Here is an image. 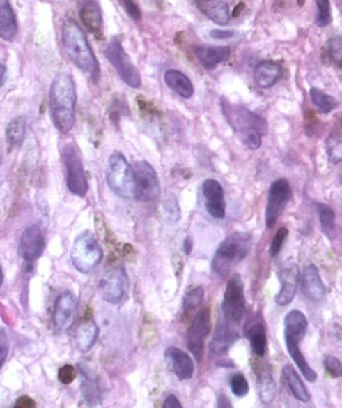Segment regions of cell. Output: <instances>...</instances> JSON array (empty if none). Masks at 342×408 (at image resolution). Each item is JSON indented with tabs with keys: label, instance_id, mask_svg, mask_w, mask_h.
Here are the masks:
<instances>
[{
	"label": "cell",
	"instance_id": "6da1fadb",
	"mask_svg": "<svg viewBox=\"0 0 342 408\" xmlns=\"http://www.w3.org/2000/svg\"><path fill=\"white\" fill-rule=\"evenodd\" d=\"M77 88L72 77L61 73L54 77L50 86V112L54 126L61 133H68L75 123Z\"/></svg>",
	"mask_w": 342,
	"mask_h": 408
},
{
	"label": "cell",
	"instance_id": "7a4b0ae2",
	"mask_svg": "<svg viewBox=\"0 0 342 408\" xmlns=\"http://www.w3.org/2000/svg\"><path fill=\"white\" fill-rule=\"evenodd\" d=\"M63 44L68 59L92 80L100 78V63H98L88 38L82 29L72 20L63 26Z\"/></svg>",
	"mask_w": 342,
	"mask_h": 408
},
{
	"label": "cell",
	"instance_id": "3957f363",
	"mask_svg": "<svg viewBox=\"0 0 342 408\" xmlns=\"http://www.w3.org/2000/svg\"><path fill=\"white\" fill-rule=\"evenodd\" d=\"M224 112L240 141L249 149L258 151L262 146V136L266 133V121L239 105H229V111L224 108Z\"/></svg>",
	"mask_w": 342,
	"mask_h": 408
},
{
	"label": "cell",
	"instance_id": "277c9868",
	"mask_svg": "<svg viewBox=\"0 0 342 408\" xmlns=\"http://www.w3.org/2000/svg\"><path fill=\"white\" fill-rule=\"evenodd\" d=\"M252 243V236L245 232H235L228 236L214 255L212 271L221 278L226 277L233 266L248 257Z\"/></svg>",
	"mask_w": 342,
	"mask_h": 408
},
{
	"label": "cell",
	"instance_id": "5b68a950",
	"mask_svg": "<svg viewBox=\"0 0 342 408\" xmlns=\"http://www.w3.org/2000/svg\"><path fill=\"white\" fill-rule=\"evenodd\" d=\"M107 181L109 189L116 196L122 199H132L136 196L134 170L129 165L127 159L119 152H115L109 158Z\"/></svg>",
	"mask_w": 342,
	"mask_h": 408
},
{
	"label": "cell",
	"instance_id": "8992f818",
	"mask_svg": "<svg viewBox=\"0 0 342 408\" xmlns=\"http://www.w3.org/2000/svg\"><path fill=\"white\" fill-rule=\"evenodd\" d=\"M102 259V250L96 237L91 233H82L77 237L71 248V261L77 271L89 274Z\"/></svg>",
	"mask_w": 342,
	"mask_h": 408
},
{
	"label": "cell",
	"instance_id": "52a82bcc",
	"mask_svg": "<svg viewBox=\"0 0 342 408\" xmlns=\"http://www.w3.org/2000/svg\"><path fill=\"white\" fill-rule=\"evenodd\" d=\"M63 159L67 172V186L75 196L84 197L88 193V181L82 165V158L78 146L74 144H67L63 148Z\"/></svg>",
	"mask_w": 342,
	"mask_h": 408
},
{
	"label": "cell",
	"instance_id": "ba28073f",
	"mask_svg": "<svg viewBox=\"0 0 342 408\" xmlns=\"http://www.w3.org/2000/svg\"><path fill=\"white\" fill-rule=\"evenodd\" d=\"M136 180V199L140 202H156L162 188L155 167L146 160H139L133 166Z\"/></svg>",
	"mask_w": 342,
	"mask_h": 408
},
{
	"label": "cell",
	"instance_id": "9c48e42d",
	"mask_svg": "<svg viewBox=\"0 0 342 408\" xmlns=\"http://www.w3.org/2000/svg\"><path fill=\"white\" fill-rule=\"evenodd\" d=\"M107 59L111 61V64L118 71L119 77L132 88H139L141 85V77L132 63L129 54L125 52L123 45L118 37H114L108 47L105 50Z\"/></svg>",
	"mask_w": 342,
	"mask_h": 408
},
{
	"label": "cell",
	"instance_id": "30bf717a",
	"mask_svg": "<svg viewBox=\"0 0 342 408\" xmlns=\"http://www.w3.org/2000/svg\"><path fill=\"white\" fill-rule=\"evenodd\" d=\"M245 310H247V301H245V294H243V282L239 275H235L229 280L225 289L224 302H222L224 317L228 322L238 324L242 321V317L245 316Z\"/></svg>",
	"mask_w": 342,
	"mask_h": 408
},
{
	"label": "cell",
	"instance_id": "8fae6325",
	"mask_svg": "<svg viewBox=\"0 0 342 408\" xmlns=\"http://www.w3.org/2000/svg\"><path fill=\"white\" fill-rule=\"evenodd\" d=\"M291 186L287 179H277L274 180L270 189H269V197L265 211V220L266 227L272 229V227L277 222L279 217L283 214L288 200L291 199Z\"/></svg>",
	"mask_w": 342,
	"mask_h": 408
},
{
	"label": "cell",
	"instance_id": "7c38bea8",
	"mask_svg": "<svg viewBox=\"0 0 342 408\" xmlns=\"http://www.w3.org/2000/svg\"><path fill=\"white\" fill-rule=\"evenodd\" d=\"M129 289V280L122 266H112L108 269L100 281V292L102 298L112 305L123 301Z\"/></svg>",
	"mask_w": 342,
	"mask_h": 408
},
{
	"label": "cell",
	"instance_id": "4fadbf2b",
	"mask_svg": "<svg viewBox=\"0 0 342 408\" xmlns=\"http://www.w3.org/2000/svg\"><path fill=\"white\" fill-rule=\"evenodd\" d=\"M211 329V319H210V309H203L197 313V316L192 319V324L187 332V346L192 356L199 361L203 360L204 356V346L205 339Z\"/></svg>",
	"mask_w": 342,
	"mask_h": 408
},
{
	"label": "cell",
	"instance_id": "5bb4252c",
	"mask_svg": "<svg viewBox=\"0 0 342 408\" xmlns=\"http://www.w3.org/2000/svg\"><path fill=\"white\" fill-rule=\"evenodd\" d=\"M77 308L78 301L72 292H64L57 298L53 310V329L56 333L65 332L72 325Z\"/></svg>",
	"mask_w": 342,
	"mask_h": 408
},
{
	"label": "cell",
	"instance_id": "9a60e30c",
	"mask_svg": "<svg viewBox=\"0 0 342 408\" xmlns=\"http://www.w3.org/2000/svg\"><path fill=\"white\" fill-rule=\"evenodd\" d=\"M44 233L38 224L29 225L23 232L19 241V255L27 261L33 262L38 259L44 251Z\"/></svg>",
	"mask_w": 342,
	"mask_h": 408
},
{
	"label": "cell",
	"instance_id": "2e32d148",
	"mask_svg": "<svg viewBox=\"0 0 342 408\" xmlns=\"http://www.w3.org/2000/svg\"><path fill=\"white\" fill-rule=\"evenodd\" d=\"M203 195L205 197V207L211 217L222 220L226 216V202L222 185L215 179H207L203 185Z\"/></svg>",
	"mask_w": 342,
	"mask_h": 408
},
{
	"label": "cell",
	"instance_id": "e0dca14e",
	"mask_svg": "<svg viewBox=\"0 0 342 408\" xmlns=\"http://www.w3.org/2000/svg\"><path fill=\"white\" fill-rule=\"evenodd\" d=\"M309 329V321L303 312L290 310L284 317V342L286 347L300 346Z\"/></svg>",
	"mask_w": 342,
	"mask_h": 408
},
{
	"label": "cell",
	"instance_id": "ac0fdd59",
	"mask_svg": "<svg viewBox=\"0 0 342 408\" xmlns=\"http://www.w3.org/2000/svg\"><path fill=\"white\" fill-rule=\"evenodd\" d=\"M299 280H300V275H299V268L296 264H290L280 269L279 272L280 291L274 298L279 306H286L295 299L297 294Z\"/></svg>",
	"mask_w": 342,
	"mask_h": 408
},
{
	"label": "cell",
	"instance_id": "d6986e66",
	"mask_svg": "<svg viewBox=\"0 0 342 408\" xmlns=\"http://www.w3.org/2000/svg\"><path fill=\"white\" fill-rule=\"evenodd\" d=\"M300 284H302V292L309 301L314 303H320L321 301H324L325 287L320 277L318 268L316 265L310 264L304 268V271L302 272Z\"/></svg>",
	"mask_w": 342,
	"mask_h": 408
},
{
	"label": "cell",
	"instance_id": "ffe728a7",
	"mask_svg": "<svg viewBox=\"0 0 342 408\" xmlns=\"http://www.w3.org/2000/svg\"><path fill=\"white\" fill-rule=\"evenodd\" d=\"M164 356L177 379L189 380L194 376L195 366L191 356L187 352L171 346L166 349Z\"/></svg>",
	"mask_w": 342,
	"mask_h": 408
},
{
	"label": "cell",
	"instance_id": "44dd1931",
	"mask_svg": "<svg viewBox=\"0 0 342 408\" xmlns=\"http://www.w3.org/2000/svg\"><path fill=\"white\" fill-rule=\"evenodd\" d=\"M194 54L204 68L212 70L218 64L226 61L231 57V49L228 47V45H221V47H207V45H199V47L194 49Z\"/></svg>",
	"mask_w": 342,
	"mask_h": 408
},
{
	"label": "cell",
	"instance_id": "7402d4cb",
	"mask_svg": "<svg viewBox=\"0 0 342 408\" xmlns=\"http://www.w3.org/2000/svg\"><path fill=\"white\" fill-rule=\"evenodd\" d=\"M79 16L82 23L88 27V30L101 37L102 31H104V23H102V13H101V8L93 0H85L81 6L79 10Z\"/></svg>",
	"mask_w": 342,
	"mask_h": 408
},
{
	"label": "cell",
	"instance_id": "603a6c76",
	"mask_svg": "<svg viewBox=\"0 0 342 408\" xmlns=\"http://www.w3.org/2000/svg\"><path fill=\"white\" fill-rule=\"evenodd\" d=\"M197 8L204 16L219 26H226L231 20L229 6L222 0H197Z\"/></svg>",
	"mask_w": 342,
	"mask_h": 408
},
{
	"label": "cell",
	"instance_id": "cb8c5ba5",
	"mask_svg": "<svg viewBox=\"0 0 342 408\" xmlns=\"http://www.w3.org/2000/svg\"><path fill=\"white\" fill-rule=\"evenodd\" d=\"M283 68L279 63L272 60H265L259 63L255 68V82L261 88H270L273 86L281 77Z\"/></svg>",
	"mask_w": 342,
	"mask_h": 408
},
{
	"label": "cell",
	"instance_id": "d4e9b609",
	"mask_svg": "<svg viewBox=\"0 0 342 408\" xmlns=\"http://www.w3.org/2000/svg\"><path fill=\"white\" fill-rule=\"evenodd\" d=\"M164 82L170 89L185 100L194 96V85L191 80L178 70H167L164 73Z\"/></svg>",
	"mask_w": 342,
	"mask_h": 408
},
{
	"label": "cell",
	"instance_id": "484cf974",
	"mask_svg": "<svg viewBox=\"0 0 342 408\" xmlns=\"http://www.w3.org/2000/svg\"><path fill=\"white\" fill-rule=\"evenodd\" d=\"M17 34V20L9 0H0V37L13 40Z\"/></svg>",
	"mask_w": 342,
	"mask_h": 408
},
{
	"label": "cell",
	"instance_id": "4316f807",
	"mask_svg": "<svg viewBox=\"0 0 342 408\" xmlns=\"http://www.w3.org/2000/svg\"><path fill=\"white\" fill-rule=\"evenodd\" d=\"M236 339V335L235 332L229 328L228 325V321H221L218 322V326H217V331H215V335H214V339L211 342V353L214 356H221V354H225L229 347L232 346L233 340Z\"/></svg>",
	"mask_w": 342,
	"mask_h": 408
},
{
	"label": "cell",
	"instance_id": "83f0119b",
	"mask_svg": "<svg viewBox=\"0 0 342 408\" xmlns=\"http://www.w3.org/2000/svg\"><path fill=\"white\" fill-rule=\"evenodd\" d=\"M283 379H284L288 390L291 391V394L295 395V398H297L299 401H303V402L310 401L311 397H310L307 387L304 386L303 380L300 379V376L297 375V372L291 365H286L283 368Z\"/></svg>",
	"mask_w": 342,
	"mask_h": 408
},
{
	"label": "cell",
	"instance_id": "f1b7e54d",
	"mask_svg": "<svg viewBox=\"0 0 342 408\" xmlns=\"http://www.w3.org/2000/svg\"><path fill=\"white\" fill-rule=\"evenodd\" d=\"M98 335H100V329H98V325L95 324L93 319H89L84 322L75 333V345L78 350L81 352H89L93 345L98 340Z\"/></svg>",
	"mask_w": 342,
	"mask_h": 408
},
{
	"label": "cell",
	"instance_id": "f546056e",
	"mask_svg": "<svg viewBox=\"0 0 342 408\" xmlns=\"http://www.w3.org/2000/svg\"><path fill=\"white\" fill-rule=\"evenodd\" d=\"M247 335L249 338L252 352L258 357H265V354L267 352V336H266L265 326L262 324H255L254 326H251L248 329Z\"/></svg>",
	"mask_w": 342,
	"mask_h": 408
},
{
	"label": "cell",
	"instance_id": "4dcf8cb0",
	"mask_svg": "<svg viewBox=\"0 0 342 408\" xmlns=\"http://www.w3.org/2000/svg\"><path fill=\"white\" fill-rule=\"evenodd\" d=\"M26 135V119L24 116L15 118L6 129V139L10 146H19L22 145Z\"/></svg>",
	"mask_w": 342,
	"mask_h": 408
},
{
	"label": "cell",
	"instance_id": "1f68e13d",
	"mask_svg": "<svg viewBox=\"0 0 342 408\" xmlns=\"http://www.w3.org/2000/svg\"><path fill=\"white\" fill-rule=\"evenodd\" d=\"M316 209L318 213V218H320L322 232L329 239H332L335 236V213H334V210L324 203H317Z\"/></svg>",
	"mask_w": 342,
	"mask_h": 408
},
{
	"label": "cell",
	"instance_id": "d6a6232c",
	"mask_svg": "<svg viewBox=\"0 0 342 408\" xmlns=\"http://www.w3.org/2000/svg\"><path fill=\"white\" fill-rule=\"evenodd\" d=\"M310 98H311L313 104L322 114H329L331 111H334L338 107V101L332 96L324 93L322 89H318V88H311L310 89Z\"/></svg>",
	"mask_w": 342,
	"mask_h": 408
},
{
	"label": "cell",
	"instance_id": "836d02e7",
	"mask_svg": "<svg viewBox=\"0 0 342 408\" xmlns=\"http://www.w3.org/2000/svg\"><path fill=\"white\" fill-rule=\"evenodd\" d=\"M204 299V289L201 287H195L192 289H189L184 298V315L185 316H191L195 310H197Z\"/></svg>",
	"mask_w": 342,
	"mask_h": 408
},
{
	"label": "cell",
	"instance_id": "e575fe53",
	"mask_svg": "<svg viewBox=\"0 0 342 408\" xmlns=\"http://www.w3.org/2000/svg\"><path fill=\"white\" fill-rule=\"evenodd\" d=\"M276 383L270 373H263L259 379V395L261 401L265 404H269L276 397Z\"/></svg>",
	"mask_w": 342,
	"mask_h": 408
},
{
	"label": "cell",
	"instance_id": "d590c367",
	"mask_svg": "<svg viewBox=\"0 0 342 408\" xmlns=\"http://www.w3.org/2000/svg\"><path fill=\"white\" fill-rule=\"evenodd\" d=\"M327 53L331 60V63L342 68V37L341 36H334L327 41Z\"/></svg>",
	"mask_w": 342,
	"mask_h": 408
},
{
	"label": "cell",
	"instance_id": "8d00e7d4",
	"mask_svg": "<svg viewBox=\"0 0 342 408\" xmlns=\"http://www.w3.org/2000/svg\"><path fill=\"white\" fill-rule=\"evenodd\" d=\"M327 155L332 163L342 162V136H331L325 145Z\"/></svg>",
	"mask_w": 342,
	"mask_h": 408
},
{
	"label": "cell",
	"instance_id": "74e56055",
	"mask_svg": "<svg viewBox=\"0 0 342 408\" xmlns=\"http://www.w3.org/2000/svg\"><path fill=\"white\" fill-rule=\"evenodd\" d=\"M317 3V26L327 27L332 22L329 0H316Z\"/></svg>",
	"mask_w": 342,
	"mask_h": 408
},
{
	"label": "cell",
	"instance_id": "f35d334b",
	"mask_svg": "<svg viewBox=\"0 0 342 408\" xmlns=\"http://www.w3.org/2000/svg\"><path fill=\"white\" fill-rule=\"evenodd\" d=\"M231 390L233 393V395L236 397H245L248 393H249V383L247 380V377L240 375V373H236L231 377Z\"/></svg>",
	"mask_w": 342,
	"mask_h": 408
},
{
	"label": "cell",
	"instance_id": "ab89813d",
	"mask_svg": "<svg viewBox=\"0 0 342 408\" xmlns=\"http://www.w3.org/2000/svg\"><path fill=\"white\" fill-rule=\"evenodd\" d=\"M287 237H288V230L286 229V227H280V229L276 232L272 243H270L269 252H270V257L272 258H274L276 255H279V252H280L283 244L286 243Z\"/></svg>",
	"mask_w": 342,
	"mask_h": 408
},
{
	"label": "cell",
	"instance_id": "60d3db41",
	"mask_svg": "<svg viewBox=\"0 0 342 408\" xmlns=\"http://www.w3.org/2000/svg\"><path fill=\"white\" fill-rule=\"evenodd\" d=\"M324 368L327 373L334 379H338L342 376V363L335 356H327L324 358Z\"/></svg>",
	"mask_w": 342,
	"mask_h": 408
},
{
	"label": "cell",
	"instance_id": "b9f144b4",
	"mask_svg": "<svg viewBox=\"0 0 342 408\" xmlns=\"http://www.w3.org/2000/svg\"><path fill=\"white\" fill-rule=\"evenodd\" d=\"M9 354V340L6 333L0 329V369L5 365V361Z\"/></svg>",
	"mask_w": 342,
	"mask_h": 408
},
{
	"label": "cell",
	"instance_id": "7bdbcfd3",
	"mask_svg": "<svg viewBox=\"0 0 342 408\" xmlns=\"http://www.w3.org/2000/svg\"><path fill=\"white\" fill-rule=\"evenodd\" d=\"M164 209H166V213H167V216H169L170 220L177 221V220L180 218V207H178L176 199H169V200H166V203H164Z\"/></svg>",
	"mask_w": 342,
	"mask_h": 408
},
{
	"label": "cell",
	"instance_id": "ee69618b",
	"mask_svg": "<svg viewBox=\"0 0 342 408\" xmlns=\"http://www.w3.org/2000/svg\"><path fill=\"white\" fill-rule=\"evenodd\" d=\"M75 375H77L75 369H74L72 366L67 365V366H64V368H61V369H60L59 377H60V381H61V383H64V384H70V383H72V381H74V379H75Z\"/></svg>",
	"mask_w": 342,
	"mask_h": 408
},
{
	"label": "cell",
	"instance_id": "f6af8a7d",
	"mask_svg": "<svg viewBox=\"0 0 342 408\" xmlns=\"http://www.w3.org/2000/svg\"><path fill=\"white\" fill-rule=\"evenodd\" d=\"M123 5H125L126 12L129 13L130 17H133L134 20H140V17H141L140 9L137 8V5L133 2V0H123Z\"/></svg>",
	"mask_w": 342,
	"mask_h": 408
},
{
	"label": "cell",
	"instance_id": "bcb514c9",
	"mask_svg": "<svg viewBox=\"0 0 342 408\" xmlns=\"http://www.w3.org/2000/svg\"><path fill=\"white\" fill-rule=\"evenodd\" d=\"M163 407L164 408H181L182 407V404L178 401V398L176 397V395H173V394H170L166 400H164V402H163Z\"/></svg>",
	"mask_w": 342,
	"mask_h": 408
},
{
	"label": "cell",
	"instance_id": "7dc6e473",
	"mask_svg": "<svg viewBox=\"0 0 342 408\" xmlns=\"http://www.w3.org/2000/svg\"><path fill=\"white\" fill-rule=\"evenodd\" d=\"M33 405H36V404L29 397H22L16 401V407H33Z\"/></svg>",
	"mask_w": 342,
	"mask_h": 408
},
{
	"label": "cell",
	"instance_id": "c3c4849f",
	"mask_svg": "<svg viewBox=\"0 0 342 408\" xmlns=\"http://www.w3.org/2000/svg\"><path fill=\"white\" fill-rule=\"evenodd\" d=\"M212 37H217V38L232 37V31H218V30H214V31H212Z\"/></svg>",
	"mask_w": 342,
	"mask_h": 408
},
{
	"label": "cell",
	"instance_id": "681fc988",
	"mask_svg": "<svg viewBox=\"0 0 342 408\" xmlns=\"http://www.w3.org/2000/svg\"><path fill=\"white\" fill-rule=\"evenodd\" d=\"M6 74H8V70L3 64H0V86L3 85L5 80H6Z\"/></svg>",
	"mask_w": 342,
	"mask_h": 408
},
{
	"label": "cell",
	"instance_id": "f907efd6",
	"mask_svg": "<svg viewBox=\"0 0 342 408\" xmlns=\"http://www.w3.org/2000/svg\"><path fill=\"white\" fill-rule=\"evenodd\" d=\"M191 248H192V243H191V239L187 237L185 241H184V251L185 254H189L191 252Z\"/></svg>",
	"mask_w": 342,
	"mask_h": 408
},
{
	"label": "cell",
	"instance_id": "816d5d0a",
	"mask_svg": "<svg viewBox=\"0 0 342 408\" xmlns=\"http://www.w3.org/2000/svg\"><path fill=\"white\" fill-rule=\"evenodd\" d=\"M3 282V271H2V266H0V285H2Z\"/></svg>",
	"mask_w": 342,
	"mask_h": 408
}]
</instances>
